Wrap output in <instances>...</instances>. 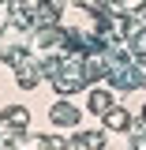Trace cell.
Masks as SVG:
<instances>
[{"label":"cell","mask_w":146,"mask_h":150,"mask_svg":"<svg viewBox=\"0 0 146 150\" xmlns=\"http://www.w3.org/2000/svg\"><path fill=\"white\" fill-rule=\"evenodd\" d=\"M30 124V112L23 109V105H8V109L0 112V128H11V131H26Z\"/></svg>","instance_id":"1"},{"label":"cell","mask_w":146,"mask_h":150,"mask_svg":"<svg viewBox=\"0 0 146 150\" xmlns=\"http://www.w3.org/2000/svg\"><path fill=\"white\" fill-rule=\"evenodd\" d=\"M68 150H105V135L101 131H79L68 139Z\"/></svg>","instance_id":"2"},{"label":"cell","mask_w":146,"mask_h":150,"mask_svg":"<svg viewBox=\"0 0 146 150\" xmlns=\"http://www.w3.org/2000/svg\"><path fill=\"white\" fill-rule=\"evenodd\" d=\"M49 116H53L56 128H75V124H79V109H75V105H68V101H56Z\"/></svg>","instance_id":"3"},{"label":"cell","mask_w":146,"mask_h":150,"mask_svg":"<svg viewBox=\"0 0 146 150\" xmlns=\"http://www.w3.org/2000/svg\"><path fill=\"white\" fill-rule=\"evenodd\" d=\"M15 75H19V86H23V90H34V86H37V75H41V64H34V60H23Z\"/></svg>","instance_id":"4"},{"label":"cell","mask_w":146,"mask_h":150,"mask_svg":"<svg viewBox=\"0 0 146 150\" xmlns=\"http://www.w3.org/2000/svg\"><path fill=\"white\" fill-rule=\"evenodd\" d=\"M105 128H109V131H124V128H131L128 109H116V105H112V109L105 112Z\"/></svg>","instance_id":"5"},{"label":"cell","mask_w":146,"mask_h":150,"mask_svg":"<svg viewBox=\"0 0 146 150\" xmlns=\"http://www.w3.org/2000/svg\"><path fill=\"white\" fill-rule=\"evenodd\" d=\"M112 109V94L109 90H90V112L94 116H105Z\"/></svg>","instance_id":"6"},{"label":"cell","mask_w":146,"mask_h":150,"mask_svg":"<svg viewBox=\"0 0 146 150\" xmlns=\"http://www.w3.org/2000/svg\"><path fill=\"white\" fill-rule=\"evenodd\" d=\"M8 19H11V15H8V11L0 8V30H4V23H8Z\"/></svg>","instance_id":"7"}]
</instances>
